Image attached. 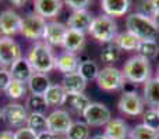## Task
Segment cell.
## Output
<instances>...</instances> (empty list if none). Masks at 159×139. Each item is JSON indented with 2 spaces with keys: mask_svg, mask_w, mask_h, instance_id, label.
<instances>
[{
  "mask_svg": "<svg viewBox=\"0 0 159 139\" xmlns=\"http://www.w3.org/2000/svg\"><path fill=\"white\" fill-rule=\"evenodd\" d=\"M126 28H127V32L137 36L141 42L155 41L159 33V29L155 27L152 18L143 15V14H138V13H133L127 17Z\"/></svg>",
  "mask_w": 159,
  "mask_h": 139,
  "instance_id": "1",
  "label": "cell"
},
{
  "mask_svg": "<svg viewBox=\"0 0 159 139\" xmlns=\"http://www.w3.org/2000/svg\"><path fill=\"white\" fill-rule=\"evenodd\" d=\"M55 59L56 57L53 56L49 45L38 42V43H35L31 47L27 60L30 61L34 72L45 74L55 68Z\"/></svg>",
  "mask_w": 159,
  "mask_h": 139,
  "instance_id": "2",
  "label": "cell"
},
{
  "mask_svg": "<svg viewBox=\"0 0 159 139\" xmlns=\"http://www.w3.org/2000/svg\"><path fill=\"white\" fill-rule=\"evenodd\" d=\"M123 74L124 79L127 82L137 85L147 82L151 76V66H149V60L141 57V56H134V57L129 59L123 67Z\"/></svg>",
  "mask_w": 159,
  "mask_h": 139,
  "instance_id": "3",
  "label": "cell"
},
{
  "mask_svg": "<svg viewBox=\"0 0 159 139\" xmlns=\"http://www.w3.org/2000/svg\"><path fill=\"white\" fill-rule=\"evenodd\" d=\"M88 32L98 42L109 45L113 43V41L117 36V25L113 21V18H110L107 15H101L93 18Z\"/></svg>",
  "mask_w": 159,
  "mask_h": 139,
  "instance_id": "4",
  "label": "cell"
},
{
  "mask_svg": "<svg viewBox=\"0 0 159 139\" xmlns=\"http://www.w3.org/2000/svg\"><path fill=\"white\" fill-rule=\"evenodd\" d=\"M124 82H126V79H124L121 71L115 68V67H105V68L99 70L98 76H96L98 86L106 92L123 89Z\"/></svg>",
  "mask_w": 159,
  "mask_h": 139,
  "instance_id": "5",
  "label": "cell"
},
{
  "mask_svg": "<svg viewBox=\"0 0 159 139\" xmlns=\"http://www.w3.org/2000/svg\"><path fill=\"white\" fill-rule=\"evenodd\" d=\"M45 27H46V20L42 18L38 14H28L22 18L21 25V33L27 39L31 41H38V39L43 38Z\"/></svg>",
  "mask_w": 159,
  "mask_h": 139,
  "instance_id": "6",
  "label": "cell"
},
{
  "mask_svg": "<svg viewBox=\"0 0 159 139\" xmlns=\"http://www.w3.org/2000/svg\"><path fill=\"white\" fill-rule=\"evenodd\" d=\"M21 59V47L14 39L0 38V67H11L17 60Z\"/></svg>",
  "mask_w": 159,
  "mask_h": 139,
  "instance_id": "7",
  "label": "cell"
},
{
  "mask_svg": "<svg viewBox=\"0 0 159 139\" xmlns=\"http://www.w3.org/2000/svg\"><path fill=\"white\" fill-rule=\"evenodd\" d=\"M85 124L88 127H102L106 125L110 118V110L103 103H91L82 114Z\"/></svg>",
  "mask_w": 159,
  "mask_h": 139,
  "instance_id": "8",
  "label": "cell"
},
{
  "mask_svg": "<svg viewBox=\"0 0 159 139\" xmlns=\"http://www.w3.org/2000/svg\"><path fill=\"white\" fill-rule=\"evenodd\" d=\"M3 114V120L8 124L10 127H14V128H22L24 124H27L28 120V111L22 104L20 103H10L6 104L2 110Z\"/></svg>",
  "mask_w": 159,
  "mask_h": 139,
  "instance_id": "9",
  "label": "cell"
},
{
  "mask_svg": "<svg viewBox=\"0 0 159 139\" xmlns=\"http://www.w3.org/2000/svg\"><path fill=\"white\" fill-rule=\"evenodd\" d=\"M73 121L66 110H55L48 115V131L53 135H66L69 132Z\"/></svg>",
  "mask_w": 159,
  "mask_h": 139,
  "instance_id": "10",
  "label": "cell"
},
{
  "mask_svg": "<svg viewBox=\"0 0 159 139\" xmlns=\"http://www.w3.org/2000/svg\"><path fill=\"white\" fill-rule=\"evenodd\" d=\"M22 18L20 14L13 10H4L0 13V33L4 35V38H10L11 35L21 32Z\"/></svg>",
  "mask_w": 159,
  "mask_h": 139,
  "instance_id": "11",
  "label": "cell"
},
{
  "mask_svg": "<svg viewBox=\"0 0 159 139\" xmlns=\"http://www.w3.org/2000/svg\"><path fill=\"white\" fill-rule=\"evenodd\" d=\"M117 106L121 113H124L127 115H131V117L144 114V102L137 92L123 93Z\"/></svg>",
  "mask_w": 159,
  "mask_h": 139,
  "instance_id": "12",
  "label": "cell"
},
{
  "mask_svg": "<svg viewBox=\"0 0 159 139\" xmlns=\"http://www.w3.org/2000/svg\"><path fill=\"white\" fill-rule=\"evenodd\" d=\"M67 31H69V28L64 24H61V22L57 21L46 22L43 32V39L46 42V45H49V46H63Z\"/></svg>",
  "mask_w": 159,
  "mask_h": 139,
  "instance_id": "13",
  "label": "cell"
},
{
  "mask_svg": "<svg viewBox=\"0 0 159 139\" xmlns=\"http://www.w3.org/2000/svg\"><path fill=\"white\" fill-rule=\"evenodd\" d=\"M93 18L91 15V13H88L87 10H81V11H73V14L69 17L67 20V27L69 29L73 31H78V32H88L91 28Z\"/></svg>",
  "mask_w": 159,
  "mask_h": 139,
  "instance_id": "14",
  "label": "cell"
},
{
  "mask_svg": "<svg viewBox=\"0 0 159 139\" xmlns=\"http://www.w3.org/2000/svg\"><path fill=\"white\" fill-rule=\"evenodd\" d=\"M63 3L60 0H36L34 3L35 14L41 15L42 18H53L60 13Z\"/></svg>",
  "mask_w": 159,
  "mask_h": 139,
  "instance_id": "15",
  "label": "cell"
},
{
  "mask_svg": "<svg viewBox=\"0 0 159 139\" xmlns=\"http://www.w3.org/2000/svg\"><path fill=\"white\" fill-rule=\"evenodd\" d=\"M10 74L14 81L27 84L31 76L34 75V70H32V67H31L30 61H28L27 59L21 57L20 60H17L16 63L10 67Z\"/></svg>",
  "mask_w": 159,
  "mask_h": 139,
  "instance_id": "16",
  "label": "cell"
},
{
  "mask_svg": "<svg viewBox=\"0 0 159 139\" xmlns=\"http://www.w3.org/2000/svg\"><path fill=\"white\" fill-rule=\"evenodd\" d=\"M78 66H80V60L74 53L64 52L55 59V68L59 70L60 72H63L64 75L75 72L78 70Z\"/></svg>",
  "mask_w": 159,
  "mask_h": 139,
  "instance_id": "17",
  "label": "cell"
},
{
  "mask_svg": "<svg viewBox=\"0 0 159 139\" xmlns=\"http://www.w3.org/2000/svg\"><path fill=\"white\" fill-rule=\"evenodd\" d=\"M87 86V81L80 75L78 71L71 74H66L63 76V81H61V88L64 89V92L67 95H71V93H82Z\"/></svg>",
  "mask_w": 159,
  "mask_h": 139,
  "instance_id": "18",
  "label": "cell"
},
{
  "mask_svg": "<svg viewBox=\"0 0 159 139\" xmlns=\"http://www.w3.org/2000/svg\"><path fill=\"white\" fill-rule=\"evenodd\" d=\"M102 10L107 17H121L129 11L131 3L129 0H103L101 3Z\"/></svg>",
  "mask_w": 159,
  "mask_h": 139,
  "instance_id": "19",
  "label": "cell"
},
{
  "mask_svg": "<svg viewBox=\"0 0 159 139\" xmlns=\"http://www.w3.org/2000/svg\"><path fill=\"white\" fill-rule=\"evenodd\" d=\"M127 135L129 128L121 118H113L105 127V137L107 139H126Z\"/></svg>",
  "mask_w": 159,
  "mask_h": 139,
  "instance_id": "20",
  "label": "cell"
},
{
  "mask_svg": "<svg viewBox=\"0 0 159 139\" xmlns=\"http://www.w3.org/2000/svg\"><path fill=\"white\" fill-rule=\"evenodd\" d=\"M27 84L31 93L32 95H39V96H43L50 86V81L48 78V75L46 74H39V72H34V75L31 76Z\"/></svg>",
  "mask_w": 159,
  "mask_h": 139,
  "instance_id": "21",
  "label": "cell"
},
{
  "mask_svg": "<svg viewBox=\"0 0 159 139\" xmlns=\"http://www.w3.org/2000/svg\"><path fill=\"white\" fill-rule=\"evenodd\" d=\"M84 43H85V33L78 32V31L69 29L67 31L66 39H64L63 47L66 49V52L74 53L75 54V52H78V50L82 49Z\"/></svg>",
  "mask_w": 159,
  "mask_h": 139,
  "instance_id": "22",
  "label": "cell"
},
{
  "mask_svg": "<svg viewBox=\"0 0 159 139\" xmlns=\"http://www.w3.org/2000/svg\"><path fill=\"white\" fill-rule=\"evenodd\" d=\"M64 104H67L73 111L78 113V114H84L87 107L91 104V100L84 93H71V95H66Z\"/></svg>",
  "mask_w": 159,
  "mask_h": 139,
  "instance_id": "23",
  "label": "cell"
},
{
  "mask_svg": "<svg viewBox=\"0 0 159 139\" xmlns=\"http://www.w3.org/2000/svg\"><path fill=\"white\" fill-rule=\"evenodd\" d=\"M144 100L152 107H159V79L149 78L144 85Z\"/></svg>",
  "mask_w": 159,
  "mask_h": 139,
  "instance_id": "24",
  "label": "cell"
},
{
  "mask_svg": "<svg viewBox=\"0 0 159 139\" xmlns=\"http://www.w3.org/2000/svg\"><path fill=\"white\" fill-rule=\"evenodd\" d=\"M140 39L137 36H134L130 32H121L117 33L116 39L113 41V43L119 47L120 50H126V52H133V50H137L140 46Z\"/></svg>",
  "mask_w": 159,
  "mask_h": 139,
  "instance_id": "25",
  "label": "cell"
},
{
  "mask_svg": "<svg viewBox=\"0 0 159 139\" xmlns=\"http://www.w3.org/2000/svg\"><path fill=\"white\" fill-rule=\"evenodd\" d=\"M66 95L64 89L61 88V85H50L49 89L45 93V100H46L48 106H60V104H64V100H66Z\"/></svg>",
  "mask_w": 159,
  "mask_h": 139,
  "instance_id": "26",
  "label": "cell"
},
{
  "mask_svg": "<svg viewBox=\"0 0 159 139\" xmlns=\"http://www.w3.org/2000/svg\"><path fill=\"white\" fill-rule=\"evenodd\" d=\"M48 103L45 100V96L39 95H30L27 98V103H25V109L30 113H36V114H43L48 109Z\"/></svg>",
  "mask_w": 159,
  "mask_h": 139,
  "instance_id": "27",
  "label": "cell"
},
{
  "mask_svg": "<svg viewBox=\"0 0 159 139\" xmlns=\"http://www.w3.org/2000/svg\"><path fill=\"white\" fill-rule=\"evenodd\" d=\"M27 127L32 129L34 132H36V134L48 131V117H45V114L30 113L27 120Z\"/></svg>",
  "mask_w": 159,
  "mask_h": 139,
  "instance_id": "28",
  "label": "cell"
},
{
  "mask_svg": "<svg viewBox=\"0 0 159 139\" xmlns=\"http://www.w3.org/2000/svg\"><path fill=\"white\" fill-rule=\"evenodd\" d=\"M137 52L138 56L147 59V60H151L159 54V45L157 43V41H143L140 42Z\"/></svg>",
  "mask_w": 159,
  "mask_h": 139,
  "instance_id": "29",
  "label": "cell"
},
{
  "mask_svg": "<svg viewBox=\"0 0 159 139\" xmlns=\"http://www.w3.org/2000/svg\"><path fill=\"white\" fill-rule=\"evenodd\" d=\"M78 72L85 81H92V79H96L98 76V72H99V68H98V64L95 63L93 60H87V61H82L80 63L78 66Z\"/></svg>",
  "mask_w": 159,
  "mask_h": 139,
  "instance_id": "30",
  "label": "cell"
},
{
  "mask_svg": "<svg viewBox=\"0 0 159 139\" xmlns=\"http://www.w3.org/2000/svg\"><path fill=\"white\" fill-rule=\"evenodd\" d=\"M67 139H89V127L82 121H75L66 134Z\"/></svg>",
  "mask_w": 159,
  "mask_h": 139,
  "instance_id": "31",
  "label": "cell"
},
{
  "mask_svg": "<svg viewBox=\"0 0 159 139\" xmlns=\"http://www.w3.org/2000/svg\"><path fill=\"white\" fill-rule=\"evenodd\" d=\"M99 57H101L102 63H105V64L116 63V61H119L121 57V50L119 49L115 43H109L106 47L102 49Z\"/></svg>",
  "mask_w": 159,
  "mask_h": 139,
  "instance_id": "32",
  "label": "cell"
},
{
  "mask_svg": "<svg viewBox=\"0 0 159 139\" xmlns=\"http://www.w3.org/2000/svg\"><path fill=\"white\" fill-rule=\"evenodd\" d=\"M130 139H159V132L145 127L144 124L135 125L129 134Z\"/></svg>",
  "mask_w": 159,
  "mask_h": 139,
  "instance_id": "33",
  "label": "cell"
},
{
  "mask_svg": "<svg viewBox=\"0 0 159 139\" xmlns=\"http://www.w3.org/2000/svg\"><path fill=\"white\" fill-rule=\"evenodd\" d=\"M143 124L148 128L159 132V113L158 109H149L143 114Z\"/></svg>",
  "mask_w": 159,
  "mask_h": 139,
  "instance_id": "34",
  "label": "cell"
},
{
  "mask_svg": "<svg viewBox=\"0 0 159 139\" xmlns=\"http://www.w3.org/2000/svg\"><path fill=\"white\" fill-rule=\"evenodd\" d=\"M27 92V88H25V84L22 82H18V81H11L8 88L6 89V93L10 99H21L22 96L25 95Z\"/></svg>",
  "mask_w": 159,
  "mask_h": 139,
  "instance_id": "35",
  "label": "cell"
},
{
  "mask_svg": "<svg viewBox=\"0 0 159 139\" xmlns=\"http://www.w3.org/2000/svg\"><path fill=\"white\" fill-rule=\"evenodd\" d=\"M137 13L152 18V15L155 14V8H154V4H152V0H144V2L138 3V11Z\"/></svg>",
  "mask_w": 159,
  "mask_h": 139,
  "instance_id": "36",
  "label": "cell"
},
{
  "mask_svg": "<svg viewBox=\"0 0 159 139\" xmlns=\"http://www.w3.org/2000/svg\"><path fill=\"white\" fill-rule=\"evenodd\" d=\"M14 139H38V134L28 127H22L14 132Z\"/></svg>",
  "mask_w": 159,
  "mask_h": 139,
  "instance_id": "37",
  "label": "cell"
},
{
  "mask_svg": "<svg viewBox=\"0 0 159 139\" xmlns=\"http://www.w3.org/2000/svg\"><path fill=\"white\" fill-rule=\"evenodd\" d=\"M66 4L69 6L71 10L81 11V10H87V7L91 4V2L89 0H67Z\"/></svg>",
  "mask_w": 159,
  "mask_h": 139,
  "instance_id": "38",
  "label": "cell"
},
{
  "mask_svg": "<svg viewBox=\"0 0 159 139\" xmlns=\"http://www.w3.org/2000/svg\"><path fill=\"white\" fill-rule=\"evenodd\" d=\"M11 81H13V78H11L10 71L6 68H0V90L6 92V89L8 88Z\"/></svg>",
  "mask_w": 159,
  "mask_h": 139,
  "instance_id": "39",
  "label": "cell"
},
{
  "mask_svg": "<svg viewBox=\"0 0 159 139\" xmlns=\"http://www.w3.org/2000/svg\"><path fill=\"white\" fill-rule=\"evenodd\" d=\"M123 90L124 93H130V92H135V85L131 82H124L123 85Z\"/></svg>",
  "mask_w": 159,
  "mask_h": 139,
  "instance_id": "40",
  "label": "cell"
},
{
  "mask_svg": "<svg viewBox=\"0 0 159 139\" xmlns=\"http://www.w3.org/2000/svg\"><path fill=\"white\" fill-rule=\"evenodd\" d=\"M38 139H56V137L49 131H45V132H41L38 134Z\"/></svg>",
  "mask_w": 159,
  "mask_h": 139,
  "instance_id": "41",
  "label": "cell"
},
{
  "mask_svg": "<svg viewBox=\"0 0 159 139\" xmlns=\"http://www.w3.org/2000/svg\"><path fill=\"white\" fill-rule=\"evenodd\" d=\"M0 139H14V132H11V131H0Z\"/></svg>",
  "mask_w": 159,
  "mask_h": 139,
  "instance_id": "42",
  "label": "cell"
},
{
  "mask_svg": "<svg viewBox=\"0 0 159 139\" xmlns=\"http://www.w3.org/2000/svg\"><path fill=\"white\" fill-rule=\"evenodd\" d=\"M152 21H154V24H155V27L159 29V13H155L154 15H152Z\"/></svg>",
  "mask_w": 159,
  "mask_h": 139,
  "instance_id": "43",
  "label": "cell"
},
{
  "mask_svg": "<svg viewBox=\"0 0 159 139\" xmlns=\"http://www.w3.org/2000/svg\"><path fill=\"white\" fill-rule=\"evenodd\" d=\"M11 4H16L17 7H21V6H24L25 4V2L24 0H20V2H17V0H13V2H10Z\"/></svg>",
  "mask_w": 159,
  "mask_h": 139,
  "instance_id": "44",
  "label": "cell"
},
{
  "mask_svg": "<svg viewBox=\"0 0 159 139\" xmlns=\"http://www.w3.org/2000/svg\"><path fill=\"white\" fill-rule=\"evenodd\" d=\"M152 4H154L155 13H159V0H152Z\"/></svg>",
  "mask_w": 159,
  "mask_h": 139,
  "instance_id": "45",
  "label": "cell"
},
{
  "mask_svg": "<svg viewBox=\"0 0 159 139\" xmlns=\"http://www.w3.org/2000/svg\"><path fill=\"white\" fill-rule=\"evenodd\" d=\"M91 139H107V138L105 137V134H98V135H95V137H92Z\"/></svg>",
  "mask_w": 159,
  "mask_h": 139,
  "instance_id": "46",
  "label": "cell"
},
{
  "mask_svg": "<svg viewBox=\"0 0 159 139\" xmlns=\"http://www.w3.org/2000/svg\"><path fill=\"white\" fill-rule=\"evenodd\" d=\"M3 120V114H2V110H0V121Z\"/></svg>",
  "mask_w": 159,
  "mask_h": 139,
  "instance_id": "47",
  "label": "cell"
},
{
  "mask_svg": "<svg viewBox=\"0 0 159 139\" xmlns=\"http://www.w3.org/2000/svg\"><path fill=\"white\" fill-rule=\"evenodd\" d=\"M56 139H67L66 137H59V138H56Z\"/></svg>",
  "mask_w": 159,
  "mask_h": 139,
  "instance_id": "48",
  "label": "cell"
},
{
  "mask_svg": "<svg viewBox=\"0 0 159 139\" xmlns=\"http://www.w3.org/2000/svg\"><path fill=\"white\" fill-rule=\"evenodd\" d=\"M157 78H158V79H159V70H158V76H157Z\"/></svg>",
  "mask_w": 159,
  "mask_h": 139,
  "instance_id": "49",
  "label": "cell"
},
{
  "mask_svg": "<svg viewBox=\"0 0 159 139\" xmlns=\"http://www.w3.org/2000/svg\"><path fill=\"white\" fill-rule=\"evenodd\" d=\"M158 113H159V107H158Z\"/></svg>",
  "mask_w": 159,
  "mask_h": 139,
  "instance_id": "50",
  "label": "cell"
}]
</instances>
